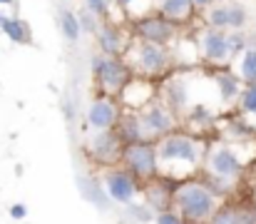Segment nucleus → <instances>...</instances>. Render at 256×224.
I'll return each instance as SVG.
<instances>
[{
	"instance_id": "1",
	"label": "nucleus",
	"mask_w": 256,
	"mask_h": 224,
	"mask_svg": "<svg viewBox=\"0 0 256 224\" xmlns=\"http://www.w3.org/2000/svg\"><path fill=\"white\" fill-rule=\"evenodd\" d=\"M157 162L162 177H189L204 162V147L192 135H170L157 142Z\"/></svg>"
},
{
	"instance_id": "2",
	"label": "nucleus",
	"mask_w": 256,
	"mask_h": 224,
	"mask_svg": "<svg viewBox=\"0 0 256 224\" xmlns=\"http://www.w3.org/2000/svg\"><path fill=\"white\" fill-rule=\"evenodd\" d=\"M172 199L176 204V212L184 217V222H194V224H204L209 222V217L219 209V197L216 192L199 182V179H186L182 182L174 192Z\"/></svg>"
},
{
	"instance_id": "3",
	"label": "nucleus",
	"mask_w": 256,
	"mask_h": 224,
	"mask_svg": "<svg viewBox=\"0 0 256 224\" xmlns=\"http://www.w3.org/2000/svg\"><path fill=\"white\" fill-rule=\"evenodd\" d=\"M244 167H246V157H242V142H224L212 149L206 159V169L212 179L222 182L224 187L232 179H236L244 172Z\"/></svg>"
},
{
	"instance_id": "4",
	"label": "nucleus",
	"mask_w": 256,
	"mask_h": 224,
	"mask_svg": "<svg viewBox=\"0 0 256 224\" xmlns=\"http://www.w3.org/2000/svg\"><path fill=\"white\" fill-rule=\"evenodd\" d=\"M122 159H124V167L142 182H150L160 174V162H157V147L147 140L142 142H130L124 145L122 152Z\"/></svg>"
},
{
	"instance_id": "5",
	"label": "nucleus",
	"mask_w": 256,
	"mask_h": 224,
	"mask_svg": "<svg viewBox=\"0 0 256 224\" xmlns=\"http://www.w3.org/2000/svg\"><path fill=\"white\" fill-rule=\"evenodd\" d=\"M137 115H140L142 135H144L147 142L162 140L164 135H172L174 127H176V120L172 115V107L170 105H162V102H147Z\"/></svg>"
},
{
	"instance_id": "6",
	"label": "nucleus",
	"mask_w": 256,
	"mask_h": 224,
	"mask_svg": "<svg viewBox=\"0 0 256 224\" xmlns=\"http://www.w3.org/2000/svg\"><path fill=\"white\" fill-rule=\"evenodd\" d=\"M92 75L100 80L104 95H120L124 90V85L130 82V68L112 55L92 58Z\"/></svg>"
},
{
	"instance_id": "7",
	"label": "nucleus",
	"mask_w": 256,
	"mask_h": 224,
	"mask_svg": "<svg viewBox=\"0 0 256 224\" xmlns=\"http://www.w3.org/2000/svg\"><path fill=\"white\" fill-rule=\"evenodd\" d=\"M132 55H134V70L142 75H160L170 68V50L164 45L142 40V45Z\"/></svg>"
},
{
	"instance_id": "8",
	"label": "nucleus",
	"mask_w": 256,
	"mask_h": 224,
	"mask_svg": "<svg viewBox=\"0 0 256 224\" xmlns=\"http://www.w3.org/2000/svg\"><path fill=\"white\" fill-rule=\"evenodd\" d=\"M104 187H107V194L110 199L120 202V204H132L134 197H137V177L124 167H114V169H107L104 172Z\"/></svg>"
},
{
	"instance_id": "9",
	"label": "nucleus",
	"mask_w": 256,
	"mask_h": 224,
	"mask_svg": "<svg viewBox=\"0 0 256 224\" xmlns=\"http://www.w3.org/2000/svg\"><path fill=\"white\" fill-rule=\"evenodd\" d=\"M199 55L209 63H226L234 55L229 45V35L219 28L199 33Z\"/></svg>"
},
{
	"instance_id": "10",
	"label": "nucleus",
	"mask_w": 256,
	"mask_h": 224,
	"mask_svg": "<svg viewBox=\"0 0 256 224\" xmlns=\"http://www.w3.org/2000/svg\"><path fill=\"white\" fill-rule=\"evenodd\" d=\"M122 142L124 140L120 135H114L112 130H100L90 140V154L102 164H114L117 159H122V152H124Z\"/></svg>"
},
{
	"instance_id": "11",
	"label": "nucleus",
	"mask_w": 256,
	"mask_h": 224,
	"mask_svg": "<svg viewBox=\"0 0 256 224\" xmlns=\"http://www.w3.org/2000/svg\"><path fill=\"white\" fill-rule=\"evenodd\" d=\"M120 122V110L114 105V100L110 95L94 97L87 107V127H92L94 132L100 130H112Z\"/></svg>"
},
{
	"instance_id": "12",
	"label": "nucleus",
	"mask_w": 256,
	"mask_h": 224,
	"mask_svg": "<svg viewBox=\"0 0 256 224\" xmlns=\"http://www.w3.org/2000/svg\"><path fill=\"white\" fill-rule=\"evenodd\" d=\"M137 35L142 40L157 43V45H167L174 38V20L164 15H150V18H140L137 23Z\"/></svg>"
},
{
	"instance_id": "13",
	"label": "nucleus",
	"mask_w": 256,
	"mask_h": 224,
	"mask_svg": "<svg viewBox=\"0 0 256 224\" xmlns=\"http://www.w3.org/2000/svg\"><path fill=\"white\" fill-rule=\"evenodd\" d=\"M206 224H256V209L224 204L209 217Z\"/></svg>"
},
{
	"instance_id": "14",
	"label": "nucleus",
	"mask_w": 256,
	"mask_h": 224,
	"mask_svg": "<svg viewBox=\"0 0 256 224\" xmlns=\"http://www.w3.org/2000/svg\"><path fill=\"white\" fill-rule=\"evenodd\" d=\"M97 43H100L104 55H117L122 50V33L114 25L104 23V25L97 28Z\"/></svg>"
},
{
	"instance_id": "15",
	"label": "nucleus",
	"mask_w": 256,
	"mask_h": 224,
	"mask_svg": "<svg viewBox=\"0 0 256 224\" xmlns=\"http://www.w3.org/2000/svg\"><path fill=\"white\" fill-rule=\"evenodd\" d=\"M239 110H242V117L252 125V130L256 132V82L246 85L239 95Z\"/></svg>"
},
{
	"instance_id": "16",
	"label": "nucleus",
	"mask_w": 256,
	"mask_h": 224,
	"mask_svg": "<svg viewBox=\"0 0 256 224\" xmlns=\"http://www.w3.org/2000/svg\"><path fill=\"white\" fill-rule=\"evenodd\" d=\"M160 13L170 20H186L192 8H194V0H160Z\"/></svg>"
},
{
	"instance_id": "17",
	"label": "nucleus",
	"mask_w": 256,
	"mask_h": 224,
	"mask_svg": "<svg viewBox=\"0 0 256 224\" xmlns=\"http://www.w3.org/2000/svg\"><path fill=\"white\" fill-rule=\"evenodd\" d=\"M120 137L124 140V145H130V142H142V140H144L142 125H140V115L127 112V115L120 120Z\"/></svg>"
},
{
	"instance_id": "18",
	"label": "nucleus",
	"mask_w": 256,
	"mask_h": 224,
	"mask_svg": "<svg viewBox=\"0 0 256 224\" xmlns=\"http://www.w3.org/2000/svg\"><path fill=\"white\" fill-rule=\"evenodd\" d=\"M216 85H219V95L222 100H239L242 95V77L239 75H232V73H224V75H216Z\"/></svg>"
},
{
	"instance_id": "19",
	"label": "nucleus",
	"mask_w": 256,
	"mask_h": 224,
	"mask_svg": "<svg viewBox=\"0 0 256 224\" xmlns=\"http://www.w3.org/2000/svg\"><path fill=\"white\" fill-rule=\"evenodd\" d=\"M239 77H242V82H246V85H252L256 82V48H246L244 53H242V58H239Z\"/></svg>"
},
{
	"instance_id": "20",
	"label": "nucleus",
	"mask_w": 256,
	"mask_h": 224,
	"mask_svg": "<svg viewBox=\"0 0 256 224\" xmlns=\"http://www.w3.org/2000/svg\"><path fill=\"white\" fill-rule=\"evenodd\" d=\"M164 100H167V105H170L172 110L186 105L189 97H186V87H184L182 80H172V82H167V87H164Z\"/></svg>"
},
{
	"instance_id": "21",
	"label": "nucleus",
	"mask_w": 256,
	"mask_h": 224,
	"mask_svg": "<svg viewBox=\"0 0 256 224\" xmlns=\"http://www.w3.org/2000/svg\"><path fill=\"white\" fill-rule=\"evenodd\" d=\"M60 30H62L65 40L75 43V40L80 38V30H82L80 18H78L75 13H70V10H62V13H60Z\"/></svg>"
},
{
	"instance_id": "22",
	"label": "nucleus",
	"mask_w": 256,
	"mask_h": 224,
	"mask_svg": "<svg viewBox=\"0 0 256 224\" xmlns=\"http://www.w3.org/2000/svg\"><path fill=\"white\" fill-rule=\"evenodd\" d=\"M0 30H2L12 43H28V28H25V23H22V20L5 18V20H2V25H0Z\"/></svg>"
},
{
	"instance_id": "23",
	"label": "nucleus",
	"mask_w": 256,
	"mask_h": 224,
	"mask_svg": "<svg viewBox=\"0 0 256 224\" xmlns=\"http://www.w3.org/2000/svg\"><path fill=\"white\" fill-rule=\"evenodd\" d=\"M80 182V189H82V194H85V199H90V202H94L97 207H107V197H104V192L92 182V179H78Z\"/></svg>"
},
{
	"instance_id": "24",
	"label": "nucleus",
	"mask_w": 256,
	"mask_h": 224,
	"mask_svg": "<svg viewBox=\"0 0 256 224\" xmlns=\"http://www.w3.org/2000/svg\"><path fill=\"white\" fill-rule=\"evenodd\" d=\"M209 25L219 30H229V5H216L209 13Z\"/></svg>"
},
{
	"instance_id": "25",
	"label": "nucleus",
	"mask_w": 256,
	"mask_h": 224,
	"mask_svg": "<svg viewBox=\"0 0 256 224\" xmlns=\"http://www.w3.org/2000/svg\"><path fill=\"white\" fill-rule=\"evenodd\" d=\"M246 20H249V15H246V8L244 5H239V3L229 5V28L232 30H242L246 25Z\"/></svg>"
},
{
	"instance_id": "26",
	"label": "nucleus",
	"mask_w": 256,
	"mask_h": 224,
	"mask_svg": "<svg viewBox=\"0 0 256 224\" xmlns=\"http://www.w3.org/2000/svg\"><path fill=\"white\" fill-rule=\"evenodd\" d=\"M80 25H82V30L85 33H97V15L92 13V10H87V8H82V13H80Z\"/></svg>"
},
{
	"instance_id": "27",
	"label": "nucleus",
	"mask_w": 256,
	"mask_h": 224,
	"mask_svg": "<svg viewBox=\"0 0 256 224\" xmlns=\"http://www.w3.org/2000/svg\"><path fill=\"white\" fill-rule=\"evenodd\" d=\"M154 224H186L184 217L179 212H170V209H162L157 217H154Z\"/></svg>"
},
{
	"instance_id": "28",
	"label": "nucleus",
	"mask_w": 256,
	"mask_h": 224,
	"mask_svg": "<svg viewBox=\"0 0 256 224\" xmlns=\"http://www.w3.org/2000/svg\"><path fill=\"white\" fill-rule=\"evenodd\" d=\"M85 8L92 10L97 18H104L107 10H110V0H85Z\"/></svg>"
},
{
	"instance_id": "29",
	"label": "nucleus",
	"mask_w": 256,
	"mask_h": 224,
	"mask_svg": "<svg viewBox=\"0 0 256 224\" xmlns=\"http://www.w3.org/2000/svg\"><path fill=\"white\" fill-rule=\"evenodd\" d=\"M229 45H232V53H234V55H242V53L246 50V38L236 30V33L229 35Z\"/></svg>"
},
{
	"instance_id": "30",
	"label": "nucleus",
	"mask_w": 256,
	"mask_h": 224,
	"mask_svg": "<svg viewBox=\"0 0 256 224\" xmlns=\"http://www.w3.org/2000/svg\"><path fill=\"white\" fill-rule=\"evenodd\" d=\"M25 214H28V207H25V204H20V202H18V204H12V207H10V217H12V219H22Z\"/></svg>"
},
{
	"instance_id": "31",
	"label": "nucleus",
	"mask_w": 256,
	"mask_h": 224,
	"mask_svg": "<svg viewBox=\"0 0 256 224\" xmlns=\"http://www.w3.org/2000/svg\"><path fill=\"white\" fill-rule=\"evenodd\" d=\"M212 0H194V8H206Z\"/></svg>"
},
{
	"instance_id": "32",
	"label": "nucleus",
	"mask_w": 256,
	"mask_h": 224,
	"mask_svg": "<svg viewBox=\"0 0 256 224\" xmlns=\"http://www.w3.org/2000/svg\"><path fill=\"white\" fill-rule=\"evenodd\" d=\"M120 3H122L124 8H132V5H134V0H120Z\"/></svg>"
},
{
	"instance_id": "33",
	"label": "nucleus",
	"mask_w": 256,
	"mask_h": 224,
	"mask_svg": "<svg viewBox=\"0 0 256 224\" xmlns=\"http://www.w3.org/2000/svg\"><path fill=\"white\" fill-rule=\"evenodd\" d=\"M10 3H12V0H0V5H10Z\"/></svg>"
},
{
	"instance_id": "34",
	"label": "nucleus",
	"mask_w": 256,
	"mask_h": 224,
	"mask_svg": "<svg viewBox=\"0 0 256 224\" xmlns=\"http://www.w3.org/2000/svg\"><path fill=\"white\" fill-rule=\"evenodd\" d=\"M2 20H5V15H2V13H0V25H2Z\"/></svg>"
},
{
	"instance_id": "35",
	"label": "nucleus",
	"mask_w": 256,
	"mask_h": 224,
	"mask_svg": "<svg viewBox=\"0 0 256 224\" xmlns=\"http://www.w3.org/2000/svg\"><path fill=\"white\" fill-rule=\"evenodd\" d=\"M254 202H256V187H254Z\"/></svg>"
},
{
	"instance_id": "36",
	"label": "nucleus",
	"mask_w": 256,
	"mask_h": 224,
	"mask_svg": "<svg viewBox=\"0 0 256 224\" xmlns=\"http://www.w3.org/2000/svg\"><path fill=\"white\" fill-rule=\"evenodd\" d=\"M186 224H194V222H186Z\"/></svg>"
}]
</instances>
